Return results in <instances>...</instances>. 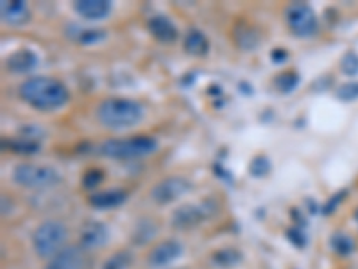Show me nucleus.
<instances>
[{
  "label": "nucleus",
  "mask_w": 358,
  "mask_h": 269,
  "mask_svg": "<svg viewBox=\"0 0 358 269\" xmlns=\"http://www.w3.org/2000/svg\"><path fill=\"white\" fill-rule=\"evenodd\" d=\"M18 95L29 106L39 111L62 110L70 101V92L65 83L47 75H36L23 81L18 86Z\"/></svg>",
  "instance_id": "nucleus-1"
},
{
  "label": "nucleus",
  "mask_w": 358,
  "mask_h": 269,
  "mask_svg": "<svg viewBox=\"0 0 358 269\" xmlns=\"http://www.w3.org/2000/svg\"><path fill=\"white\" fill-rule=\"evenodd\" d=\"M145 110L140 102L135 99L126 98H109L97 106L95 117L97 120L111 129H124L133 128L136 124H140L144 119Z\"/></svg>",
  "instance_id": "nucleus-2"
},
{
  "label": "nucleus",
  "mask_w": 358,
  "mask_h": 269,
  "mask_svg": "<svg viewBox=\"0 0 358 269\" xmlns=\"http://www.w3.org/2000/svg\"><path fill=\"white\" fill-rule=\"evenodd\" d=\"M158 149V140L149 135H135L126 138H109L99 146V153L108 158L133 160L153 155Z\"/></svg>",
  "instance_id": "nucleus-3"
},
{
  "label": "nucleus",
  "mask_w": 358,
  "mask_h": 269,
  "mask_svg": "<svg viewBox=\"0 0 358 269\" xmlns=\"http://www.w3.org/2000/svg\"><path fill=\"white\" fill-rule=\"evenodd\" d=\"M68 241V228L65 223L56 219L44 221L32 234V248L41 259H53L65 250Z\"/></svg>",
  "instance_id": "nucleus-4"
},
{
  "label": "nucleus",
  "mask_w": 358,
  "mask_h": 269,
  "mask_svg": "<svg viewBox=\"0 0 358 269\" xmlns=\"http://www.w3.org/2000/svg\"><path fill=\"white\" fill-rule=\"evenodd\" d=\"M59 172L47 165L18 163L13 169V181L29 190H44L59 183Z\"/></svg>",
  "instance_id": "nucleus-5"
},
{
  "label": "nucleus",
  "mask_w": 358,
  "mask_h": 269,
  "mask_svg": "<svg viewBox=\"0 0 358 269\" xmlns=\"http://www.w3.org/2000/svg\"><path fill=\"white\" fill-rule=\"evenodd\" d=\"M285 18H287V24L292 35L299 36V38H310L319 29V22H317L314 9L306 2L288 4L285 9Z\"/></svg>",
  "instance_id": "nucleus-6"
},
{
  "label": "nucleus",
  "mask_w": 358,
  "mask_h": 269,
  "mask_svg": "<svg viewBox=\"0 0 358 269\" xmlns=\"http://www.w3.org/2000/svg\"><path fill=\"white\" fill-rule=\"evenodd\" d=\"M192 190V183L183 176H171L162 180L151 190V198L156 205L174 203Z\"/></svg>",
  "instance_id": "nucleus-7"
},
{
  "label": "nucleus",
  "mask_w": 358,
  "mask_h": 269,
  "mask_svg": "<svg viewBox=\"0 0 358 269\" xmlns=\"http://www.w3.org/2000/svg\"><path fill=\"white\" fill-rule=\"evenodd\" d=\"M45 269H92V262L81 246H66L47 262Z\"/></svg>",
  "instance_id": "nucleus-8"
},
{
  "label": "nucleus",
  "mask_w": 358,
  "mask_h": 269,
  "mask_svg": "<svg viewBox=\"0 0 358 269\" xmlns=\"http://www.w3.org/2000/svg\"><path fill=\"white\" fill-rule=\"evenodd\" d=\"M210 205H183L172 214V226L176 230H192L211 216Z\"/></svg>",
  "instance_id": "nucleus-9"
},
{
  "label": "nucleus",
  "mask_w": 358,
  "mask_h": 269,
  "mask_svg": "<svg viewBox=\"0 0 358 269\" xmlns=\"http://www.w3.org/2000/svg\"><path fill=\"white\" fill-rule=\"evenodd\" d=\"M181 255H183V244L174 241V239H169V241H163L151 250L147 257V264L153 266V268H165V266L178 261Z\"/></svg>",
  "instance_id": "nucleus-10"
},
{
  "label": "nucleus",
  "mask_w": 358,
  "mask_h": 269,
  "mask_svg": "<svg viewBox=\"0 0 358 269\" xmlns=\"http://www.w3.org/2000/svg\"><path fill=\"white\" fill-rule=\"evenodd\" d=\"M109 239V230L104 223L99 221H90L81 230V237H79V246L83 248L84 252H93V250H101Z\"/></svg>",
  "instance_id": "nucleus-11"
},
{
  "label": "nucleus",
  "mask_w": 358,
  "mask_h": 269,
  "mask_svg": "<svg viewBox=\"0 0 358 269\" xmlns=\"http://www.w3.org/2000/svg\"><path fill=\"white\" fill-rule=\"evenodd\" d=\"M0 15L9 26H26L31 20V11L22 0H4L0 4Z\"/></svg>",
  "instance_id": "nucleus-12"
},
{
  "label": "nucleus",
  "mask_w": 358,
  "mask_h": 269,
  "mask_svg": "<svg viewBox=\"0 0 358 269\" xmlns=\"http://www.w3.org/2000/svg\"><path fill=\"white\" fill-rule=\"evenodd\" d=\"M147 29L162 44H172L178 40V27L165 15H154L147 22Z\"/></svg>",
  "instance_id": "nucleus-13"
},
{
  "label": "nucleus",
  "mask_w": 358,
  "mask_h": 269,
  "mask_svg": "<svg viewBox=\"0 0 358 269\" xmlns=\"http://www.w3.org/2000/svg\"><path fill=\"white\" fill-rule=\"evenodd\" d=\"M74 11L84 20H104L111 13V2L108 0H77Z\"/></svg>",
  "instance_id": "nucleus-14"
},
{
  "label": "nucleus",
  "mask_w": 358,
  "mask_h": 269,
  "mask_svg": "<svg viewBox=\"0 0 358 269\" xmlns=\"http://www.w3.org/2000/svg\"><path fill=\"white\" fill-rule=\"evenodd\" d=\"M127 198H129V194L124 189L102 190V192H95V194L90 196V205L93 208H99V210H111V208H117L126 203Z\"/></svg>",
  "instance_id": "nucleus-15"
},
{
  "label": "nucleus",
  "mask_w": 358,
  "mask_h": 269,
  "mask_svg": "<svg viewBox=\"0 0 358 269\" xmlns=\"http://www.w3.org/2000/svg\"><path fill=\"white\" fill-rule=\"evenodd\" d=\"M36 65H38V54L29 49L17 50L6 62V68L11 74H26V72H31Z\"/></svg>",
  "instance_id": "nucleus-16"
},
{
  "label": "nucleus",
  "mask_w": 358,
  "mask_h": 269,
  "mask_svg": "<svg viewBox=\"0 0 358 269\" xmlns=\"http://www.w3.org/2000/svg\"><path fill=\"white\" fill-rule=\"evenodd\" d=\"M185 50H187L190 56H205L210 50V41L205 36V33L199 31V29H190L185 36Z\"/></svg>",
  "instance_id": "nucleus-17"
},
{
  "label": "nucleus",
  "mask_w": 358,
  "mask_h": 269,
  "mask_svg": "<svg viewBox=\"0 0 358 269\" xmlns=\"http://www.w3.org/2000/svg\"><path fill=\"white\" fill-rule=\"evenodd\" d=\"M330 244H332L333 252L341 257L351 255V253L355 252V248H357L353 237H350V235L344 234V232H335V234L332 235V239H330Z\"/></svg>",
  "instance_id": "nucleus-18"
},
{
  "label": "nucleus",
  "mask_w": 358,
  "mask_h": 269,
  "mask_svg": "<svg viewBox=\"0 0 358 269\" xmlns=\"http://www.w3.org/2000/svg\"><path fill=\"white\" fill-rule=\"evenodd\" d=\"M235 41L238 44L241 49L253 50V49H256L258 44H260V35H258L254 29H251L249 26L244 27V29L238 26L235 29Z\"/></svg>",
  "instance_id": "nucleus-19"
},
{
  "label": "nucleus",
  "mask_w": 358,
  "mask_h": 269,
  "mask_svg": "<svg viewBox=\"0 0 358 269\" xmlns=\"http://www.w3.org/2000/svg\"><path fill=\"white\" fill-rule=\"evenodd\" d=\"M211 261L215 266H220V268H232L236 266L242 261V253L235 248H224V250H218L211 255Z\"/></svg>",
  "instance_id": "nucleus-20"
},
{
  "label": "nucleus",
  "mask_w": 358,
  "mask_h": 269,
  "mask_svg": "<svg viewBox=\"0 0 358 269\" xmlns=\"http://www.w3.org/2000/svg\"><path fill=\"white\" fill-rule=\"evenodd\" d=\"M297 84H299V74L294 71L281 72L280 75H276L274 80V86L281 93H290L292 90L297 89Z\"/></svg>",
  "instance_id": "nucleus-21"
},
{
  "label": "nucleus",
  "mask_w": 358,
  "mask_h": 269,
  "mask_svg": "<svg viewBox=\"0 0 358 269\" xmlns=\"http://www.w3.org/2000/svg\"><path fill=\"white\" fill-rule=\"evenodd\" d=\"M6 149L20 153V155H35L39 151V142L36 140H4Z\"/></svg>",
  "instance_id": "nucleus-22"
},
{
  "label": "nucleus",
  "mask_w": 358,
  "mask_h": 269,
  "mask_svg": "<svg viewBox=\"0 0 358 269\" xmlns=\"http://www.w3.org/2000/svg\"><path fill=\"white\" fill-rule=\"evenodd\" d=\"M131 264V255L127 252H117L104 262L102 269H127Z\"/></svg>",
  "instance_id": "nucleus-23"
},
{
  "label": "nucleus",
  "mask_w": 358,
  "mask_h": 269,
  "mask_svg": "<svg viewBox=\"0 0 358 269\" xmlns=\"http://www.w3.org/2000/svg\"><path fill=\"white\" fill-rule=\"evenodd\" d=\"M337 99L342 102H351L358 99V81H353V83H346L341 84L335 92Z\"/></svg>",
  "instance_id": "nucleus-24"
},
{
  "label": "nucleus",
  "mask_w": 358,
  "mask_h": 269,
  "mask_svg": "<svg viewBox=\"0 0 358 269\" xmlns=\"http://www.w3.org/2000/svg\"><path fill=\"white\" fill-rule=\"evenodd\" d=\"M271 171V162L267 156H256L254 160H251V165H249V172L253 174L254 178H263L269 174Z\"/></svg>",
  "instance_id": "nucleus-25"
},
{
  "label": "nucleus",
  "mask_w": 358,
  "mask_h": 269,
  "mask_svg": "<svg viewBox=\"0 0 358 269\" xmlns=\"http://www.w3.org/2000/svg\"><path fill=\"white\" fill-rule=\"evenodd\" d=\"M106 38V33L102 29H83V31L77 35V41H81L83 45H92L97 41H102Z\"/></svg>",
  "instance_id": "nucleus-26"
},
{
  "label": "nucleus",
  "mask_w": 358,
  "mask_h": 269,
  "mask_svg": "<svg viewBox=\"0 0 358 269\" xmlns=\"http://www.w3.org/2000/svg\"><path fill=\"white\" fill-rule=\"evenodd\" d=\"M102 180H104V172H102L101 169H90V171L84 172L83 187L88 190L97 189V187L102 183Z\"/></svg>",
  "instance_id": "nucleus-27"
},
{
  "label": "nucleus",
  "mask_w": 358,
  "mask_h": 269,
  "mask_svg": "<svg viewBox=\"0 0 358 269\" xmlns=\"http://www.w3.org/2000/svg\"><path fill=\"white\" fill-rule=\"evenodd\" d=\"M341 68L346 75H357L358 74V54L348 53L342 57Z\"/></svg>",
  "instance_id": "nucleus-28"
},
{
  "label": "nucleus",
  "mask_w": 358,
  "mask_h": 269,
  "mask_svg": "<svg viewBox=\"0 0 358 269\" xmlns=\"http://www.w3.org/2000/svg\"><path fill=\"white\" fill-rule=\"evenodd\" d=\"M346 196H348V190L342 189V190H339V192H337L335 196H332V198L328 199L326 203L323 205V208H321V210H323L324 216H330V214H332L333 210H335V208L339 207V205H341L342 201H344Z\"/></svg>",
  "instance_id": "nucleus-29"
},
{
  "label": "nucleus",
  "mask_w": 358,
  "mask_h": 269,
  "mask_svg": "<svg viewBox=\"0 0 358 269\" xmlns=\"http://www.w3.org/2000/svg\"><path fill=\"white\" fill-rule=\"evenodd\" d=\"M140 235H145V243H147V241H151V239L156 235V226H154L153 223H149V221H144V223L135 230V241H138Z\"/></svg>",
  "instance_id": "nucleus-30"
},
{
  "label": "nucleus",
  "mask_w": 358,
  "mask_h": 269,
  "mask_svg": "<svg viewBox=\"0 0 358 269\" xmlns=\"http://www.w3.org/2000/svg\"><path fill=\"white\" fill-rule=\"evenodd\" d=\"M287 237H288V241H290V243L294 244V246L305 248L306 235H305V232H303L301 228H297V226H294V228H288Z\"/></svg>",
  "instance_id": "nucleus-31"
},
{
  "label": "nucleus",
  "mask_w": 358,
  "mask_h": 269,
  "mask_svg": "<svg viewBox=\"0 0 358 269\" xmlns=\"http://www.w3.org/2000/svg\"><path fill=\"white\" fill-rule=\"evenodd\" d=\"M271 57H272V62H274V63H283V62H287L288 53L285 49H274V50H272Z\"/></svg>",
  "instance_id": "nucleus-32"
},
{
  "label": "nucleus",
  "mask_w": 358,
  "mask_h": 269,
  "mask_svg": "<svg viewBox=\"0 0 358 269\" xmlns=\"http://www.w3.org/2000/svg\"><path fill=\"white\" fill-rule=\"evenodd\" d=\"M355 221H357V225H358V207H357V210H355Z\"/></svg>",
  "instance_id": "nucleus-33"
}]
</instances>
